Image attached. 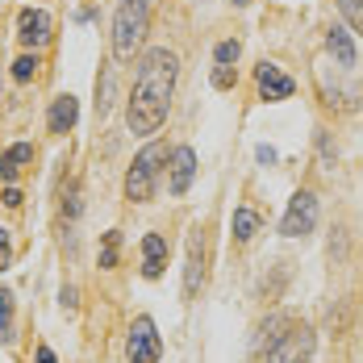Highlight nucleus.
<instances>
[{"label":"nucleus","instance_id":"f257e3e1","mask_svg":"<svg viewBox=\"0 0 363 363\" xmlns=\"http://www.w3.org/2000/svg\"><path fill=\"white\" fill-rule=\"evenodd\" d=\"M176 75H180V59L167 50V46H155L138 59V75H134V92H130V134H155L167 109H172V92H176Z\"/></svg>","mask_w":363,"mask_h":363},{"label":"nucleus","instance_id":"f03ea898","mask_svg":"<svg viewBox=\"0 0 363 363\" xmlns=\"http://www.w3.org/2000/svg\"><path fill=\"white\" fill-rule=\"evenodd\" d=\"M146 26H150V0H121V9L113 17V55L121 63L134 59V50L143 46Z\"/></svg>","mask_w":363,"mask_h":363},{"label":"nucleus","instance_id":"7ed1b4c3","mask_svg":"<svg viewBox=\"0 0 363 363\" xmlns=\"http://www.w3.org/2000/svg\"><path fill=\"white\" fill-rule=\"evenodd\" d=\"M313 347H318V338H313V326H305V322H292L276 334V342L263 351L267 363H309L313 359Z\"/></svg>","mask_w":363,"mask_h":363},{"label":"nucleus","instance_id":"20e7f679","mask_svg":"<svg viewBox=\"0 0 363 363\" xmlns=\"http://www.w3.org/2000/svg\"><path fill=\"white\" fill-rule=\"evenodd\" d=\"M163 143H150L138 150L134 167L125 172V196L130 201H150L155 196V184H159V163H163Z\"/></svg>","mask_w":363,"mask_h":363},{"label":"nucleus","instance_id":"39448f33","mask_svg":"<svg viewBox=\"0 0 363 363\" xmlns=\"http://www.w3.org/2000/svg\"><path fill=\"white\" fill-rule=\"evenodd\" d=\"M163 355V338H159V330L150 318H134V326H130V338H125V359L130 363H159Z\"/></svg>","mask_w":363,"mask_h":363},{"label":"nucleus","instance_id":"423d86ee","mask_svg":"<svg viewBox=\"0 0 363 363\" xmlns=\"http://www.w3.org/2000/svg\"><path fill=\"white\" fill-rule=\"evenodd\" d=\"M318 225V196L313 192H296L289 201V213L280 221V234L284 238H301V234H313Z\"/></svg>","mask_w":363,"mask_h":363},{"label":"nucleus","instance_id":"0eeeda50","mask_svg":"<svg viewBox=\"0 0 363 363\" xmlns=\"http://www.w3.org/2000/svg\"><path fill=\"white\" fill-rule=\"evenodd\" d=\"M255 84H259V96L263 101H289L292 92H296V84H292L289 75L280 72L276 63H259V72H255Z\"/></svg>","mask_w":363,"mask_h":363},{"label":"nucleus","instance_id":"6e6552de","mask_svg":"<svg viewBox=\"0 0 363 363\" xmlns=\"http://www.w3.org/2000/svg\"><path fill=\"white\" fill-rule=\"evenodd\" d=\"M192 176H196V155H192V146H176V150H172L167 192H172V196H184V192L192 188Z\"/></svg>","mask_w":363,"mask_h":363},{"label":"nucleus","instance_id":"1a4fd4ad","mask_svg":"<svg viewBox=\"0 0 363 363\" xmlns=\"http://www.w3.org/2000/svg\"><path fill=\"white\" fill-rule=\"evenodd\" d=\"M17 38H21L26 46H42V42L50 38V13H46V9H21V17H17Z\"/></svg>","mask_w":363,"mask_h":363},{"label":"nucleus","instance_id":"9d476101","mask_svg":"<svg viewBox=\"0 0 363 363\" xmlns=\"http://www.w3.org/2000/svg\"><path fill=\"white\" fill-rule=\"evenodd\" d=\"M205 284V251H201V230L188 238V267H184V296H196Z\"/></svg>","mask_w":363,"mask_h":363},{"label":"nucleus","instance_id":"9b49d317","mask_svg":"<svg viewBox=\"0 0 363 363\" xmlns=\"http://www.w3.org/2000/svg\"><path fill=\"white\" fill-rule=\"evenodd\" d=\"M167 267V238L163 234H146L143 238V276L146 280H159Z\"/></svg>","mask_w":363,"mask_h":363},{"label":"nucleus","instance_id":"f8f14e48","mask_svg":"<svg viewBox=\"0 0 363 363\" xmlns=\"http://www.w3.org/2000/svg\"><path fill=\"white\" fill-rule=\"evenodd\" d=\"M75 117H79V101H75L72 92L55 96V105H50V134H67L75 125Z\"/></svg>","mask_w":363,"mask_h":363},{"label":"nucleus","instance_id":"ddd939ff","mask_svg":"<svg viewBox=\"0 0 363 363\" xmlns=\"http://www.w3.org/2000/svg\"><path fill=\"white\" fill-rule=\"evenodd\" d=\"M30 163H34V146H30V143L9 146V150L0 155V176H4V180H17V176L30 167Z\"/></svg>","mask_w":363,"mask_h":363},{"label":"nucleus","instance_id":"4468645a","mask_svg":"<svg viewBox=\"0 0 363 363\" xmlns=\"http://www.w3.org/2000/svg\"><path fill=\"white\" fill-rule=\"evenodd\" d=\"M326 46H330V55H334L342 67H351V63H355V42H351V34H347L342 26H334V30L326 34Z\"/></svg>","mask_w":363,"mask_h":363},{"label":"nucleus","instance_id":"2eb2a0df","mask_svg":"<svg viewBox=\"0 0 363 363\" xmlns=\"http://www.w3.org/2000/svg\"><path fill=\"white\" fill-rule=\"evenodd\" d=\"M255 234H259V213L255 209H234V238L251 242Z\"/></svg>","mask_w":363,"mask_h":363},{"label":"nucleus","instance_id":"dca6fc26","mask_svg":"<svg viewBox=\"0 0 363 363\" xmlns=\"http://www.w3.org/2000/svg\"><path fill=\"white\" fill-rule=\"evenodd\" d=\"M338 13L347 17V26L355 34H363V0H338Z\"/></svg>","mask_w":363,"mask_h":363},{"label":"nucleus","instance_id":"f3484780","mask_svg":"<svg viewBox=\"0 0 363 363\" xmlns=\"http://www.w3.org/2000/svg\"><path fill=\"white\" fill-rule=\"evenodd\" d=\"M34 75H38V55H21V59L13 63V79H17V84H30Z\"/></svg>","mask_w":363,"mask_h":363},{"label":"nucleus","instance_id":"a211bd4d","mask_svg":"<svg viewBox=\"0 0 363 363\" xmlns=\"http://www.w3.org/2000/svg\"><path fill=\"white\" fill-rule=\"evenodd\" d=\"M117 251H121V234L109 230V234H105V247H101V267H113V263H117Z\"/></svg>","mask_w":363,"mask_h":363},{"label":"nucleus","instance_id":"6ab92c4d","mask_svg":"<svg viewBox=\"0 0 363 363\" xmlns=\"http://www.w3.org/2000/svg\"><path fill=\"white\" fill-rule=\"evenodd\" d=\"M0 334L9 338L13 334V292L0 289Z\"/></svg>","mask_w":363,"mask_h":363},{"label":"nucleus","instance_id":"aec40b11","mask_svg":"<svg viewBox=\"0 0 363 363\" xmlns=\"http://www.w3.org/2000/svg\"><path fill=\"white\" fill-rule=\"evenodd\" d=\"M109 92H113V75L105 72L101 79H96V113H101V117L109 113Z\"/></svg>","mask_w":363,"mask_h":363},{"label":"nucleus","instance_id":"412c9836","mask_svg":"<svg viewBox=\"0 0 363 363\" xmlns=\"http://www.w3.org/2000/svg\"><path fill=\"white\" fill-rule=\"evenodd\" d=\"M213 55H218V63H221V67H230V63H238L242 46H238V42L230 38V42H218V50H213Z\"/></svg>","mask_w":363,"mask_h":363},{"label":"nucleus","instance_id":"4be33fe9","mask_svg":"<svg viewBox=\"0 0 363 363\" xmlns=\"http://www.w3.org/2000/svg\"><path fill=\"white\" fill-rule=\"evenodd\" d=\"M9 263H13V251H9V230L0 225V272H9Z\"/></svg>","mask_w":363,"mask_h":363},{"label":"nucleus","instance_id":"5701e85b","mask_svg":"<svg viewBox=\"0 0 363 363\" xmlns=\"http://www.w3.org/2000/svg\"><path fill=\"white\" fill-rule=\"evenodd\" d=\"M234 84V67H221L218 63V72H213V88H230Z\"/></svg>","mask_w":363,"mask_h":363},{"label":"nucleus","instance_id":"b1692460","mask_svg":"<svg viewBox=\"0 0 363 363\" xmlns=\"http://www.w3.org/2000/svg\"><path fill=\"white\" fill-rule=\"evenodd\" d=\"M67 218H79V188H72V196H67Z\"/></svg>","mask_w":363,"mask_h":363},{"label":"nucleus","instance_id":"393cba45","mask_svg":"<svg viewBox=\"0 0 363 363\" xmlns=\"http://www.w3.org/2000/svg\"><path fill=\"white\" fill-rule=\"evenodd\" d=\"M259 163H276V150L272 146H259Z\"/></svg>","mask_w":363,"mask_h":363},{"label":"nucleus","instance_id":"a878e982","mask_svg":"<svg viewBox=\"0 0 363 363\" xmlns=\"http://www.w3.org/2000/svg\"><path fill=\"white\" fill-rule=\"evenodd\" d=\"M4 205H13V209H17V205H21V192H17V188H9V192H4Z\"/></svg>","mask_w":363,"mask_h":363},{"label":"nucleus","instance_id":"bb28decb","mask_svg":"<svg viewBox=\"0 0 363 363\" xmlns=\"http://www.w3.org/2000/svg\"><path fill=\"white\" fill-rule=\"evenodd\" d=\"M59 301H63L67 309H75V289H63V296H59Z\"/></svg>","mask_w":363,"mask_h":363},{"label":"nucleus","instance_id":"cd10ccee","mask_svg":"<svg viewBox=\"0 0 363 363\" xmlns=\"http://www.w3.org/2000/svg\"><path fill=\"white\" fill-rule=\"evenodd\" d=\"M234 4H251V0H234Z\"/></svg>","mask_w":363,"mask_h":363}]
</instances>
